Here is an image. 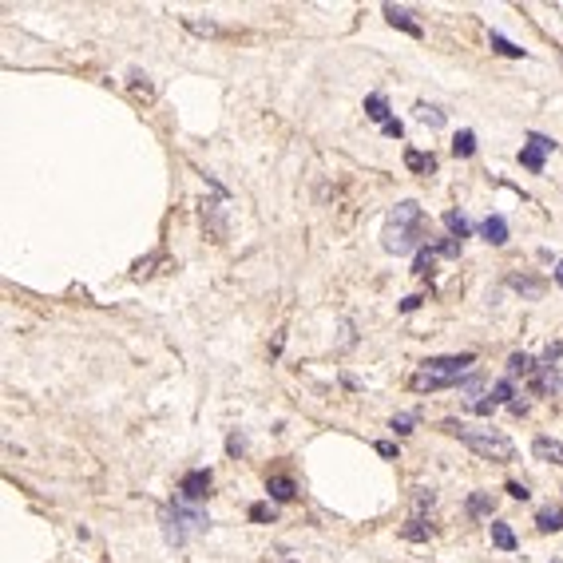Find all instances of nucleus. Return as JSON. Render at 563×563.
Listing matches in <instances>:
<instances>
[{
  "label": "nucleus",
  "instance_id": "18",
  "mask_svg": "<svg viewBox=\"0 0 563 563\" xmlns=\"http://www.w3.org/2000/svg\"><path fill=\"white\" fill-rule=\"evenodd\" d=\"M429 535H433V524H424L420 515H413V520H409V524L401 528V540H413V544H420V540H429Z\"/></svg>",
  "mask_w": 563,
  "mask_h": 563
},
{
  "label": "nucleus",
  "instance_id": "7",
  "mask_svg": "<svg viewBox=\"0 0 563 563\" xmlns=\"http://www.w3.org/2000/svg\"><path fill=\"white\" fill-rule=\"evenodd\" d=\"M563 381L560 373H555V365H540V369L531 373V393H540V397H547V393H555Z\"/></svg>",
  "mask_w": 563,
  "mask_h": 563
},
{
  "label": "nucleus",
  "instance_id": "33",
  "mask_svg": "<svg viewBox=\"0 0 563 563\" xmlns=\"http://www.w3.org/2000/svg\"><path fill=\"white\" fill-rule=\"evenodd\" d=\"M560 354H563V341H551V345L544 349V365H551V361H555Z\"/></svg>",
  "mask_w": 563,
  "mask_h": 563
},
{
  "label": "nucleus",
  "instance_id": "15",
  "mask_svg": "<svg viewBox=\"0 0 563 563\" xmlns=\"http://www.w3.org/2000/svg\"><path fill=\"white\" fill-rule=\"evenodd\" d=\"M535 369H540V361H535L531 354H512L508 357V373H512V377H531Z\"/></svg>",
  "mask_w": 563,
  "mask_h": 563
},
{
  "label": "nucleus",
  "instance_id": "1",
  "mask_svg": "<svg viewBox=\"0 0 563 563\" xmlns=\"http://www.w3.org/2000/svg\"><path fill=\"white\" fill-rule=\"evenodd\" d=\"M476 365V354H452V357H429L413 377H409V389L413 393H436V389L460 385V377Z\"/></svg>",
  "mask_w": 563,
  "mask_h": 563
},
{
  "label": "nucleus",
  "instance_id": "8",
  "mask_svg": "<svg viewBox=\"0 0 563 563\" xmlns=\"http://www.w3.org/2000/svg\"><path fill=\"white\" fill-rule=\"evenodd\" d=\"M266 496L278 500V504H290V500L298 496V484H294L290 476H270V480H266Z\"/></svg>",
  "mask_w": 563,
  "mask_h": 563
},
{
  "label": "nucleus",
  "instance_id": "5",
  "mask_svg": "<svg viewBox=\"0 0 563 563\" xmlns=\"http://www.w3.org/2000/svg\"><path fill=\"white\" fill-rule=\"evenodd\" d=\"M210 484H214L210 468H194V472H187V476H183V484H178V496L187 500V504H198V500L210 496Z\"/></svg>",
  "mask_w": 563,
  "mask_h": 563
},
{
  "label": "nucleus",
  "instance_id": "13",
  "mask_svg": "<svg viewBox=\"0 0 563 563\" xmlns=\"http://www.w3.org/2000/svg\"><path fill=\"white\" fill-rule=\"evenodd\" d=\"M405 167L417 171V175H433L436 171V155H424V151H405Z\"/></svg>",
  "mask_w": 563,
  "mask_h": 563
},
{
  "label": "nucleus",
  "instance_id": "17",
  "mask_svg": "<svg viewBox=\"0 0 563 563\" xmlns=\"http://www.w3.org/2000/svg\"><path fill=\"white\" fill-rule=\"evenodd\" d=\"M535 528L540 531H563V512L560 508H540V512H535Z\"/></svg>",
  "mask_w": 563,
  "mask_h": 563
},
{
  "label": "nucleus",
  "instance_id": "6",
  "mask_svg": "<svg viewBox=\"0 0 563 563\" xmlns=\"http://www.w3.org/2000/svg\"><path fill=\"white\" fill-rule=\"evenodd\" d=\"M531 456L544 460V464H563V444L551 440V436H535V440H531Z\"/></svg>",
  "mask_w": 563,
  "mask_h": 563
},
{
  "label": "nucleus",
  "instance_id": "40",
  "mask_svg": "<svg viewBox=\"0 0 563 563\" xmlns=\"http://www.w3.org/2000/svg\"><path fill=\"white\" fill-rule=\"evenodd\" d=\"M480 381H484L480 373H472V377H468V381H464V389H468V393H476V389H480Z\"/></svg>",
  "mask_w": 563,
  "mask_h": 563
},
{
  "label": "nucleus",
  "instance_id": "31",
  "mask_svg": "<svg viewBox=\"0 0 563 563\" xmlns=\"http://www.w3.org/2000/svg\"><path fill=\"white\" fill-rule=\"evenodd\" d=\"M468 409H472V413H480V417H492V413H496V401H492V397H488V401H472Z\"/></svg>",
  "mask_w": 563,
  "mask_h": 563
},
{
  "label": "nucleus",
  "instance_id": "39",
  "mask_svg": "<svg viewBox=\"0 0 563 563\" xmlns=\"http://www.w3.org/2000/svg\"><path fill=\"white\" fill-rule=\"evenodd\" d=\"M420 306V298H417V294H413V298H405V302H401V314H413V309H417Z\"/></svg>",
  "mask_w": 563,
  "mask_h": 563
},
{
  "label": "nucleus",
  "instance_id": "36",
  "mask_svg": "<svg viewBox=\"0 0 563 563\" xmlns=\"http://www.w3.org/2000/svg\"><path fill=\"white\" fill-rule=\"evenodd\" d=\"M508 496H515V500H528L531 492H528V488H524L520 480H512V484H508Z\"/></svg>",
  "mask_w": 563,
  "mask_h": 563
},
{
  "label": "nucleus",
  "instance_id": "23",
  "mask_svg": "<svg viewBox=\"0 0 563 563\" xmlns=\"http://www.w3.org/2000/svg\"><path fill=\"white\" fill-rule=\"evenodd\" d=\"M203 218H210V234H214V242H223L226 226H223V218H218V203H203Z\"/></svg>",
  "mask_w": 563,
  "mask_h": 563
},
{
  "label": "nucleus",
  "instance_id": "11",
  "mask_svg": "<svg viewBox=\"0 0 563 563\" xmlns=\"http://www.w3.org/2000/svg\"><path fill=\"white\" fill-rule=\"evenodd\" d=\"M389 226H420V207L417 203H397L389 214Z\"/></svg>",
  "mask_w": 563,
  "mask_h": 563
},
{
  "label": "nucleus",
  "instance_id": "25",
  "mask_svg": "<svg viewBox=\"0 0 563 563\" xmlns=\"http://www.w3.org/2000/svg\"><path fill=\"white\" fill-rule=\"evenodd\" d=\"M492 52H500V56H512V60H520L524 56V48H515L508 36H500V32H492Z\"/></svg>",
  "mask_w": 563,
  "mask_h": 563
},
{
  "label": "nucleus",
  "instance_id": "22",
  "mask_svg": "<svg viewBox=\"0 0 563 563\" xmlns=\"http://www.w3.org/2000/svg\"><path fill=\"white\" fill-rule=\"evenodd\" d=\"M492 544H496L500 551H515V531L508 528V524H492Z\"/></svg>",
  "mask_w": 563,
  "mask_h": 563
},
{
  "label": "nucleus",
  "instance_id": "16",
  "mask_svg": "<svg viewBox=\"0 0 563 563\" xmlns=\"http://www.w3.org/2000/svg\"><path fill=\"white\" fill-rule=\"evenodd\" d=\"M436 246H429V250H424V246H420L417 250V258H413V274H417V278H429V274H433V266H436Z\"/></svg>",
  "mask_w": 563,
  "mask_h": 563
},
{
  "label": "nucleus",
  "instance_id": "4",
  "mask_svg": "<svg viewBox=\"0 0 563 563\" xmlns=\"http://www.w3.org/2000/svg\"><path fill=\"white\" fill-rule=\"evenodd\" d=\"M420 242H424L420 226H385L381 246H385L389 254H413V250H420Z\"/></svg>",
  "mask_w": 563,
  "mask_h": 563
},
{
  "label": "nucleus",
  "instance_id": "32",
  "mask_svg": "<svg viewBox=\"0 0 563 563\" xmlns=\"http://www.w3.org/2000/svg\"><path fill=\"white\" fill-rule=\"evenodd\" d=\"M187 24H191L194 32H207V36H218V24H210V20H207V24H203V20H187Z\"/></svg>",
  "mask_w": 563,
  "mask_h": 563
},
{
  "label": "nucleus",
  "instance_id": "14",
  "mask_svg": "<svg viewBox=\"0 0 563 563\" xmlns=\"http://www.w3.org/2000/svg\"><path fill=\"white\" fill-rule=\"evenodd\" d=\"M464 508H468V515L476 520V515H492V512H496V500H492V492H472Z\"/></svg>",
  "mask_w": 563,
  "mask_h": 563
},
{
  "label": "nucleus",
  "instance_id": "27",
  "mask_svg": "<svg viewBox=\"0 0 563 563\" xmlns=\"http://www.w3.org/2000/svg\"><path fill=\"white\" fill-rule=\"evenodd\" d=\"M413 424H417V413H397L389 429H393L397 436H409V433H413Z\"/></svg>",
  "mask_w": 563,
  "mask_h": 563
},
{
  "label": "nucleus",
  "instance_id": "24",
  "mask_svg": "<svg viewBox=\"0 0 563 563\" xmlns=\"http://www.w3.org/2000/svg\"><path fill=\"white\" fill-rule=\"evenodd\" d=\"M512 290L528 294V298H544V282L540 278H512Z\"/></svg>",
  "mask_w": 563,
  "mask_h": 563
},
{
  "label": "nucleus",
  "instance_id": "37",
  "mask_svg": "<svg viewBox=\"0 0 563 563\" xmlns=\"http://www.w3.org/2000/svg\"><path fill=\"white\" fill-rule=\"evenodd\" d=\"M433 492H429V488H420V492H417V512H420V508H433Z\"/></svg>",
  "mask_w": 563,
  "mask_h": 563
},
{
  "label": "nucleus",
  "instance_id": "38",
  "mask_svg": "<svg viewBox=\"0 0 563 563\" xmlns=\"http://www.w3.org/2000/svg\"><path fill=\"white\" fill-rule=\"evenodd\" d=\"M377 452H381V456H397V444H393V440H377Z\"/></svg>",
  "mask_w": 563,
  "mask_h": 563
},
{
  "label": "nucleus",
  "instance_id": "29",
  "mask_svg": "<svg viewBox=\"0 0 563 563\" xmlns=\"http://www.w3.org/2000/svg\"><path fill=\"white\" fill-rule=\"evenodd\" d=\"M512 381H508V377H504V381H496V385H492V401L496 405H512Z\"/></svg>",
  "mask_w": 563,
  "mask_h": 563
},
{
  "label": "nucleus",
  "instance_id": "30",
  "mask_svg": "<svg viewBox=\"0 0 563 563\" xmlns=\"http://www.w3.org/2000/svg\"><path fill=\"white\" fill-rule=\"evenodd\" d=\"M436 254L440 258H460V238H444L440 246H436Z\"/></svg>",
  "mask_w": 563,
  "mask_h": 563
},
{
  "label": "nucleus",
  "instance_id": "10",
  "mask_svg": "<svg viewBox=\"0 0 563 563\" xmlns=\"http://www.w3.org/2000/svg\"><path fill=\"white\" fill-rule=\"evenodd\" d=\"M544 159H547V151L540 143H524V147H520V163L528 167L531 175H544Z\"/></svg>",
  "mask_w": 563,
  "mask_h": 563
},
{
  "label": "nucleus",
  "instance_id": "21",
  "mask_svg": "<svg viewBox=\"0 0 563 563\" xmlns=\"http://www.w3.org/2000/svg\"><path fill=\"white\" fill-rule=\"evenodd\" d=\"M365 115H369V119H377L381 127L389 123V103H385V96H381V92H373V96L365 99Z\"/></svg>",
  "mask_w": 563,
  "mask_h": 563
},
{
  "label": "nucleus",
  "instance_id": "9",
  "mask_svg": "<svg viewBox=\"0 0 563 563\" xmlns=\"http://www.w3.org/2000/svg\"><path fill=\"white\" fill-rule=\"evenodd\" d=\"M480 234H484V242H492V246H504L508 242V223L500 218V214H488L480 223Z\"/></svg>",
  "mask_w": 563,
  "mask_h": 563
},
{
  "label": "nucleus",
  "instance_id": "3",
  "mask_svg": "<svg viewBox=\"0 0 563 563\" xmlns=\"http://www.w3.org/2000/svg\"><path fill=\"white\" fill-rule=\"evenodd\" d=\"M159 520H163V540H167L171 547H183L191 531H207V524H210L207 512H203L198 504H187L183 496L171 500V504L163 508Z\"/></svg>",
  "mask_w": 563,
  "mask_h": 563
},
{
  "label": "nucleus",
  "instance_id": "12",
  "mask_svg": "<svg viewBox=\"0 0 563 563\" xmlns=\"http://www.w3.org/2000/svg\"><path fill=\"white\" fill-rule=\"evenodd\" d=\"M385 17H389V24H397V28H405L409 36H420V24L413 20V12L409 8H397V4H385Z\"/></svg>",
  "mask_w": 563,
  "mask_h": 563
},
{
  "label": "nucleus",
  "instance_id": "26",
  "mask_svg": "<svg viewBox=\"0 0 563 563\" xmlns=\"http://www.w3.org/2000/svg\"><path fill=\"white\" fill-rule=\"evenodd\" d=\"M417 119L420 123H429V127H444V112H436L429 103H417Z\"/></svg>",
  "mask_w": 563,
  "mask_h": 563
},
{
  "label": "nucleus",
  "instance_id": "41",
  "mask_svg": "<svg viewBox=\"0 0 563 563\" xmlns=\"http://www.w3.org/2000/svg\"><path fill=\"white\" fill-rule=\"evenodd\" d=\"M555 282H560V286H563V262H560V266H555Z\"/></svg>",
  "mask_w": 563,
  "mask_h": 563
},
{
  "label": "nucleus",
  "instance_id": "2",
  "mask_svg": "<svg viewBox=\"0 0 563 563\" xmlns=\"http://www.w3.org/2000/svg\"><path fill=\"white\" fill-rule=\"evenodd\" d=\"M440 429L452 433V436H460V444H468V449L476 452V456H484V460H496V464L515 460V444L508 436L492 433V429H464L460 420H440Z\"/></svg>",
  "mask_w": 563,
  "mask_h": 563
},
{
  "label": "nucleus",
  "instance_id": "19",
  "mask_svg": "<svg viewBox=\"0 0 563 563\" xmlns=\"http://www.w3.org/2000/svg\"><path fill=\"white\" fill-rule=\"evenodd\" d=\"M444 226H449V234H452V238H460V242H464L468 234H472V223H468L460 210H449V214H444Z\"/></svg>",
  "mask_w": 563,
  "mask_h": 563
},
{
  "label": "nucleus",
  "instance_id": "28",
  "mask_svg": "<svg viewBox=\"0 0 563 563\" xmlns=\"http://www.w3.org/2000/svg\"><path fill=\"white\" fill-rule=\"evenodd\" d=\"M274 504L270 500H266V504H250V520H254V524H274Z\"/></svg>",
  "mask_w": 563,
  "mask_h": 563
},
{
  "label": "nucleus",
  "instance_id": "34",
  "mask_svg": "<svg viewBox=\"0 0 563 563\" xmlns=\"http://www.w3.org/2000/svg\"><path fill=\"white\" fill-rule=\"evenodd\" d=\"M242 449H246V440H242L238 433H234V436H230V440H226V452H230V456H238Z\"/></svg>",
  "mask_w": 563,
  "mask_h": 563
},
{
  "label": "nucleus",
  "instance_id": "20",
  "mask_svg": "<svg viewBox=\"0 0 563 563\" xmlns=\"http://www.w3.org/2000/svg\"><path fill=\"white\" fill-rule=\"evenodd\" d=\"M452 155H456V159H472V155H476V135H472V131H456Z\"/></svg>",
  "mask_w": 563,
  "mask_h": 563
},
{
  "label": "nucleus",
  "instance_id": "35",
  "mask_svg": "<svg viewBox=\"0 0 563 563\" xmlns=\"http://www.w3.org/2000/svg\"><path fill=\"white\" fill-rule=\"evenodd\" d=\"M385 135H389V139H401V135H405L401 119H389V123H385Z\"/></svg>",
  "mask_w": 563,
  "mask_h": 563
}]
</instances>
